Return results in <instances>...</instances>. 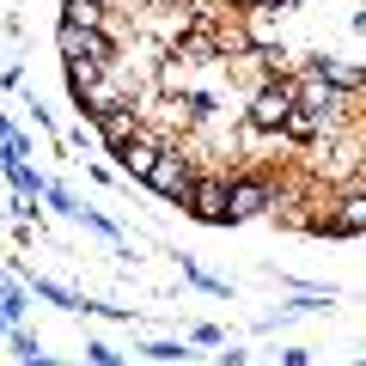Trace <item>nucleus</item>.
Masks as SVG:
<instances>
[{
    "label": "nucleus",
    "instance_id": "f257e3e1",
    "mask_svg": "<svg viewBox=\"0 0 366 366\" xmlns=\"http://www.w3.org/2000/svg\"><path fill=\"white\" fill-rule=\"evenodd\" d=\"M55 55L79 67H98V74H117V37L110 31H86V25H55Z\"/></svg>",
    "mask_w": 366,
    "mask_h": 366
},
{
    "label": "nucleus",
    "instance_id": "0eeeda50",
    "mask_svg": "<svg viewBox=\"0 0 366 366\" xmlns=\"http://www.w3.org/2000/svg\"><path fill=\"white\" fill-rule=\"evenodd\" d=\"M300 67H305V74H317L330 92H342V98H360V86H366L360 61H336V55H324V49H317V55H305Z\"/></svg>",
    "mask_w": 366,
    "mask_h": 366
},
{
    "label": "nucleus",
    "instance_id": "2eb2a0df",
    "mask_svg": "<svg viewBox=\"0 0 366 366\" xmlns=\"http://www.w3.org/2000/svg\"><path fill=\"white\" fill-rule=\"evenodd\" d=\"M189 348H226V330L220 324H196L189 330Z\"/></svg>",
    "mask_w": 366,
    "mask_h": 366
},
{
    "label": "nucleus",
    "instance_id": "f8f14e48",
    "mask_svg": "<svg viewBox=\"0 0 366 366\" xmlns=\"http://www.w3.org/2000/svg\"><path fill=\"white\" fill-rule=\"evenodd\" d=\"M0 165H6V177H13V189L25 202H43V171L31 165V159H0Z\"/></svg>",
    "mask_w": 366,
    "mask_h": 366
},
{
    "label": "nucleus",
    "instance_id": "aec40b11",
    "mask_svg": "<svg viewBox=\"0 0 366 366\" xmlns=\"http://www.w3.org/2000/svg\"><path fill=\"white\" fill-rule=\"evenodd\" d=\"M25 366H67V360H55V354H31Z\"/></svg>",
    "mask_w": 366,
    "mask_h": 366
},
{
    "label": "nucleus",
    "instance_id": "6ab92c4d",
    "mask_svg": "<svg viewBox=\"0 0 366 366\" xmlns=\"http://www.w3.org/2000/svg\"><path fill=\"white\" fill-rule=\"evenodd\" d=\"M244 360H250L244 348H226V354H220V366H244Z\"/></svg>",
    "mask_w": 366,
    "mask_h": 366
},
{
    "label": "nucleus",
    "instance_id": "20e7f679",
    "mask_svg": "<svg viewBox=\"0 0 366 366\" xmlns=\"http://www.w3.org/2000/svg\"><path fill=\"white\" fill-rule=\"evenodd\" d=\"M274 208V183L262 171H244V177H226V220H257V214Z\"/></svg>",
    "mask_w": 366,
    "mask_h": 366
},
{
    "label": "nucleus",
    "instance_id": "7ed1b4c3",
    "mask_svg": "<svg viewBox=\"0 0 366 366\" xmlns=\"http://www.w3.org/2000/svg\"><path fill=\"white\" fill-rule=\"evenodd\" d=\"M141 183L153 189L159 202H177V208H183V196H189V183H196V159L183 153V147H159L153 171H147Z\"/></svg>",
    "mask_w": 366,
    "mask_h": 366
},
{
    "label": "nucleus",
    "instance_id": "f03ea898",
    "mask_svg": "<svg viewBox=\"0 0 366 366\" xmlns=\"http://www.w3.org/2000/svg\"><path fill=\"white\" fill-rule=\"evenodd\" d=\"M287 110H293L287 74H281V79H262V86H250V98H244V129L250 134H281Z\"/></svg>",
    "mask_w": 366,
    "mask_h": 366
},
{
    "label": "nucleus",
    "instance_id": "1a4fd4ad",
    "mask_svg": "<svg viewBox=\"0 0 366 366\" xmlns=\"http://www.w3.org/2000/svg\"><path fill=\"white\" fill-rule=\"evenodd\" d=\"M74 104L86 110L92 122H98V117H104V110H122V104H134V98H129V92H122V86H117V79H110V74H98V79H92V86H86V92H79V98H74Z\"/></svg>",
    "mask_w": 366,
    "mask_h": 366
},
{
    "label": "nucleus",
    "instance_id": "423d86ee",
    "mask_svg": "<svg viewBox=\"0 0 366 366\" xmlns=\"http://www.w3.org/2000/svg\"><path fill=\"white\" fill-rule=\"evenodd\" d=\"M330 208H336V214H317V220H312L317 238H360L366 232V196H360V189H354V196H336Z\"/></svg>",
    "mask_w": 366,
    "mask_h": 366
},
{
    "label": "nucleus",
    "instance_id": "39448f33",
    "mask_svg": "<svg viewBox=\"0 0 366 366\" xmlns=\"http://www.w3.org/2000/svg\"><path fill=\"white\" fill-rule=\"evenodd\" d=\"M183 208H189V220H202V226H232V220H226V177H220V171H196Z\"/></svg>",
    "mask_w": 366,
    "mask_h": 366
},
{
    "label": "nucleus",
    "instance_id": "4468645a",
    "mask_svg": "<svg viewBox=\"0 0 366 366\" xmlns=\"http://www.w3.org/2000/svg\"><path fill=\"white\" fill-rule=\"evenodd\" d=\"M134 354H147V360H159V366H177V360H189V342H141Z\"/></svg>",
    "mask_w": 366,
    "mask_h": 366
},
{
    "label": "nucleus",
    "instance_id": "6e6552de",
    "mask_svg": "<svg viewBox=\"0 0 366 366\" xmlns=\"http://www.w3.org/2000/svg\"><path fill=\"white\" fill-rule=\"evenodd\" d=\"M92 134H98L110 153H122L134 134H147V122H141V110H134V104H122V110H104V117L92 122Z\"/></svg>",
    "mask_w": 366,
    "mask_h": 366
},
{
    "label": "nucleus",
    "instance_id": "ddd939ff",
    "mask_svg": "<svg viewBox=\"0 0 366 366\" xmlns=\"http://www.w3.org/2000/svg\"><path fill=\"white\" fill-rule=\"evenodd\" d=\"M183 281H189V287H202V293H214V300H226V293H232V287L220 281V274H208L196 257H183Z\"/></svg>",
    "mask_w": 366,
    "mask_h": 366
},
{
    "label": "nucleus",
    "instance_id": "9b49d317",
    "mask_svg": "<svg viewBox=\"0 0 366 366\" xmlns=\"http://www.w3.org/2000/svg\"><path fill=\"white\" fill-rule=\"evenodd\" d=\"M61 25H86V31H110V6H104V0H61Z\"/></svg>",
    "mask_w": 366,
    "mask_h": 366
},
{
    "label": "nucleus",
    "instance_id": "9d476101",
    "mask_svg": "<svg viewBox=\"0 0 366 366\" xmlns=\"http://www.w3.org/2000/svg\"><path fill=\"white\" fill-rule=\"evenodd\" d=\"M159 147H165V141H159V134H134V141H129V147H122V153H117V171H122V177H129V183H141L147 171H153Z\"/></svg>",
    "mask_w": 366,
    "mask_h": 366
},
{
    "label": "nucleus",
    "instance_id": "a211bd4d",
    "mask_svg": "<svg viewBox=\"0 0 366 366\" xmlns=\"http://www.w3.org/2000/svg\"><path fill=\"white\" fill-rule=\"evenodd\" d=\"M281 366H312V348H287V354H281Z\"/></svg>",
    "mask_w": 366,
    "mask_h": 366
},
{
    "label": "nucleus",
    "instance_id": "dca6fc26",
    "mask_svg": "<svg viewBox=\"0 0 366 366\" xmlns=\"http://www.w3.org/2000/svg\"><path fill=\"white\" fill-rule=\"evenodd\" d=\"M92 79H98V67H79V61H67V92H74V98L92 86Z\"/></svg>",
    "mask_w": 366,
    "mask_h": 366
},
{
    "label": "nucleus",
    "instance_id": "f3484780",
    "mask_svg": "<svg viewBox=\"0 0 366 366\" xmlns=\"http://www.w3.org/2000/svg\"><path fill=\"white\" fill-rule=\"evenodd\" d=\"M86 360L92 366H122V354L110 348V342H86Z\"/></svg>",
    "mask_w": 366,
    "mask_h": 366
}]
</instances>
